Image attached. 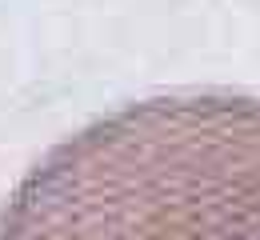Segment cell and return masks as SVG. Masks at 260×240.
I'll return each instance as SVG.
<instances>
[{"mask_svg":"<svg viewBox=\"0 0 260 240\" xmlns=\"http://www.w3.org/2000/svg\"><path fill=\"white\" fill-rule=\"evenodd\" d=\"M0 240H260V96L132 100L36 160Z\"/></svg>","mask_w":260,"mask_h":240,"instance_id":"1","label":"cell"}]
</instances>
